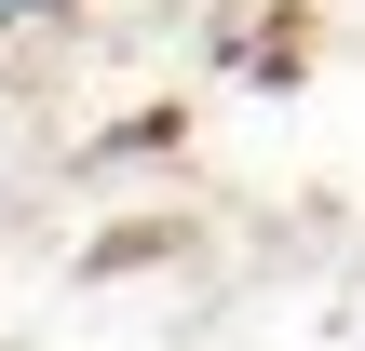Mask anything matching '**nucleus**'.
<instances>
[{
	"instance_id": "f257e3e1",
	"label": "nucleus",
	"mask_w": 365,
	"mask_h": 351,
	"mask_svg": "<svg viewBox=\"0 0 365 351\" xmlns=\"http://www.w3.org/2000/svg\"><path fill=\"white\" fill-rule=\"evenodd\" d=\"M0 14H54V0H0Z\"/></svg>"
}]
</instances>
